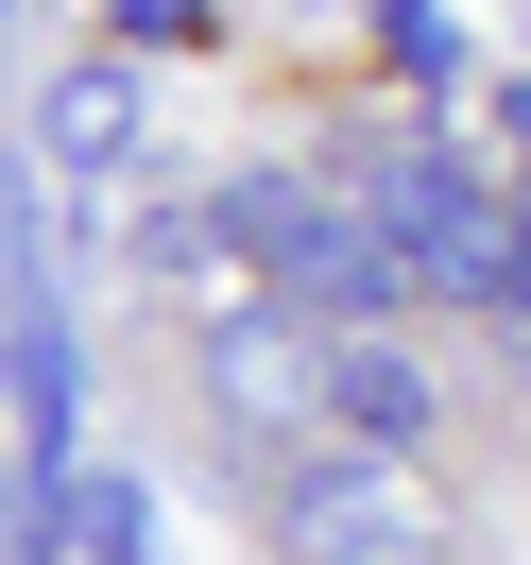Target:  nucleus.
<instances>
[{
  "instance_id": "0eeeda50",
  "label": "nucleus",
  "mask_w": 531,
  "mask_h": 565,
  "mask_svg": "<svg viewBox=\"0 0 531 565\" xmlns=\"http://www.w3.org/2000/svg\"><path fill=\"white\" fill-rule=\"evenodd\" d=\"M35 565H155V497L120 480V462H70L35 514Z\"/></svg>"
},
{
  "instance_id": "9d476101",
  "label": "nucleus",
  "mask_w": 531,
  "mask_h": 565,
  "mask_svg": "<svg viewBox=\"0 0 531 565\" xmlns=\"http://www.w3.org/2000/svg\"><path fill=\"white\" fill-rule=\"evenodd\" d=\"M104 35H120V52H189V35H206V0H104Z\"/></svg>"
},
{
  "instance_id": "f257e3e1",
  "label": "nucleus",
  "mask_w": 531,
  "mask_h": 565,
  "mask_svg": "<svg viewBox=\"0 0 531 565\" xmlns=\"http://www.w3.org/2000/svg\"><path fill=\"white\" fill-rule=\"evenodd\" d=\"M360 223L412 257L428 309H497V326H514V257H531V223L497 206V172H463L446 138H394L378 172H360Z\"/></svg>"
},
{
  "instance_id": "7ed1b4c3",
  "label": "nucleus",
  "mask_w": 531,
  "mask_h": 565,
  "mask_svg": "<svg viewBox=\"0 0 531 565\" xmlns=\"http://www.w3.org/2000/svg\"><path fill=\"white\" fill-rule=\"evenodd\" d=\"M275 548H291V565H428V497H412V462L326 446V462H291Z\"/></svg>"
},
{
  "instance_id": "f03ea898",
  "label": "nucleus",
  "mask_w": 531,
  "mask_h": 565,
  "mask_svg": "<svg viewBox=\"0 0 531 565\" xmlns=\"http://www.w3.org/2000/svg\"><path fill=\"white\" fill-rule=\"evenodd\" d=\"M206 412L257 446H326V326L275 309V291H241V309H206Z\"/></svg>"
},
{
  "instance_id": "6e6552de",
  "label": "nucleus",
  "mask_w": 531,
  "mask_h": 565,
  "mask_svg": "<svg viewBox=\"0 0 531 565\" xmlns=\"http://www.w3.org/2000/svg\"><path fill=\"white\" fill-rule=\"evenodd\" d=\"M52 291V223H35V154H0V309Z\"/></svg>"
},
{
  "instance_id": "1a4fd4ad",
  "label": "nucleus",
  "mask_w": 531,
  "mask_h": 565,
  "mask_svg": "<svg viewBox=\"0 0 531 565\" xmlns=\"http://www.w3.org/2000/svg\"><path fill=\"white\" fill-rule=\"evenodd\" d=\"M378 35H394V70H412V86L463 70V18H428V0H378Z\"/></svg>"
},
{
  "instance_id": "39448f33",
  "label": "nucleus",
  "mask_w": 531,
  "mask_h": 565,
  "mask_svg": "<svg viewBox=\"0 0 531 565\" xmlns=\"http://www.w3.org/2000/svg\"><path fill=\"white\" fill-rule=\"evenodd\" d=\"M326 446H360V462L428 446V360L394 343V326H326Z\"/></svg>"
},
{
  "instance_id": "20e7f679",
  "label": "nucleus",
  "mask_w": 531,
  "mask_h": 565,
  "mask_svg": "<svg viewBox=\"0 0 531 565\" xmlns=\"http://www.w3.org/2000/svg\"><path fill=\"white\" fill-rule=\"evenodd\" d=\"M0 394H18V462L70 480L86 462V360H70V291H18L0 309Z\"/></svg>"
},
{
  "instance_id": "9b49d317",
  "label": "nucleus",
  "mask_w": 531,
  "mask_h": 565,
  "mask_svg": "<svg viewBox=\"0 0 531 565\" xmlns=\"http://www.w3.org/2000/svg\"><path fill=\"white\" fill-rule=\"evenodd\" d=\"M497 138H514V154H531V70H514V86H497Z\"/></svg>"
},
{
  "instance_id": "423d86ee",
  "label": "nucleus",
  "mask_w": 531,
  "mask_h": 565,
  "mask_svg": "<svg viewBox=\"0 0 531 565\" xmlns=\"http://www.w3.org/2000/svg\"><path fill=\"white\" fill-rule=\"evenodd\" d=\"M35 154H52V189H120V172H138V70H120V52L70 70L35 104Z\"/></svg>"
}]
</instances>
